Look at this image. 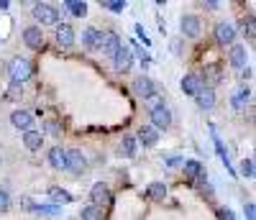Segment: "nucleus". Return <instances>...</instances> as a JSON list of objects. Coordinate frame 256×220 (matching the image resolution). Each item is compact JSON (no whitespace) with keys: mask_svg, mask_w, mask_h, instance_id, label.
Instances as JSON below:
<instances>
[{"mask_svg":"<svg viewBox=\"0 0 256 220\" xmlns=\"http://www.w3.org/2000/svg\"><path fill=\"white\" fill-rule=\"evenodd\" d=\"M251 74H254L251 67H244V70H241V80H251Z\"/></svg>","mask_w":256,"mask_h":220,"instance_id":"40","label":"nucleus"},{"mask_svg":"<svg viewBox=\"0 0 256 220\" xmlns=\"http://www.w3.org/2000/svg\"><path fill=\"white\" fill-rule=\"evenodd\" d=\"M49 194H52V200H54V202H64V205L74 200V197H72L67 190H62V187H52V190H49Z\"/></svg>","mask_w":256,"mask_h":220,"instance_id":"28","label":"nucleus"},{"mask_svg":"<svg viewBox=\"0 0 256 220\" xmlns=\"http://www.w3.org/2000/svg\"><path fill=\"white\" fill-rule=\"evenodd\" d=\"M64 8H67L72 16H77V18L88 16V3H84V0H64Z\"/></svg>","mask_w":256,"mask_h":220,"instance_id":"22","label":"nucleus"},{"mask_svg":"<svg viewBox=\"0 0 256 220\" xmlns=\"http://www.w3.org/2000/svg\"><path fill=\"white\" fill-rule=\"evenodd\" d=\"M136 138L134 136H123V141H120V156H126V159H131V156H136Z\"/></svg>","mask_w":256,"mask_h":220,"instance_id":"23","label":"nucleus"},{"mask_svg":"<svg viewBox=\"0 0 256 220\" xmlns=\"http://www.w3.org/2000/svg\"><path fill=\"white\" fill-rule=\"evenodd\" d=\"M220 220H236V218H233V212H230L228 208H223V210H220Z\"/></svg>","mask_w":256,"mask_h":220,"instance_id":"38","label":"nucleus"},{"mask_svg":"<svg viewBox=\"0 0 256 220\" xmlns=\"http://www.w3.org/2000/svg\"><path fill=\"white\" fill-rule=\"evenodd\" d=\"M54 36H56V44H59L62 49H72L74 46V28L70 24H59Z\"/></svg>","mask_w":256,"mask_h":220,"instance_id":"9","label":"nucleus"},{"mask_svg":"<svg viewBox=\"0 0 256 220\" xmlns=\"http://www.w3.org/2000/svg\"><path fill=\"white\" fill-rule=\"evenodd\" d=\"M202 80L198 77V74H184L182 77V90H184V95H190V98H195L200 90H202Z\"/></svg>","mask_w":256,"mask_h":220,"instance_id":"14","label":"nucleus"},{"mask_svg":"<svg viewBox=\"0 0 256 220\" xmlns=\"http://www.w3.org/2000/svg\"><path fill=\"white\" fill-rule=\"evenodd\" d=\"M241 174H244V177H248V180L254 177V162L251 159H244L241 162Z\"/></svg>","mask_w":256,"mask_h":220,"instance_id":"32","label":"nucleus"},{"mask_svg":"<svg viewBox=\"0 0 256 220\" xmlns=\"http://www.w3.org/2000/svg\"><path fill=\"white\" fill-rule=\"evenodd\" d=\"M244 34L248 36V41H254V18L244 20Z\"/></svg>","mask_w":256,"mask_h":220,"instance_id":"35","label":"nucleus"},{"mask_svg":"<svg viewBox=\"0 0 256 220\" xmlns=\"http://www.w3.org/2000/svg\"><path fill=\"white\" fill-rule=\"evenodd\" d=\"M82 44H84V49H90V52H100V44H102V31L90 26V28H84L82 31Z\"/></svg>","mask_w":256,"mask_h":220,"instance_id":"7","label":"nucleus"},{"mask_svg":"<svg viewBox=\"0 0 256 220\" xmlns=\"http://www.w3.org/2000/svg\"><path fill=\"white\" fill-rule=\"evenodd\" d=\"M82 220H102V208H95V205H84L82 212H80Z\"/></svg>","mask_w":256,"mask_h":220,"instance_id":"27","label":"nucleus"},{"mask_svg":"<svg viewBox=\"0 0 256 220\" xmlns=\"http://www.w3.org/2000/svg\"><path fill=\"white\" fill-rule=\"evenodd\" d=\"M134 138H136V144H141L144 148H152V146L159 144V130L152 128V126H141V128H138V134H136Z\"/></svg>","mask_w":256,"mask_h":220,"instance_id":"5","label":"nucleus"},{"mask_svg":"<svg viewBox=\"0 0 256 220\" xmlns=\"http://www.w3.org/2000/svg\"><path fill=\"white\" fill-rule=\"evenodd\" d=\"M10 123H13V128H18V130H31V126H34V116L28 113V110H13L10 113Z\"/></svg>","mask_w":256,"mask_h":220,"instance_id":"12","label":"nucleus"},{"mask_svg":"<svg viewBox=\"0 0 256 220\" xmlns=\"http://www.w3.org/2000/svg\"><path fill=\"white\" fill-rule=\"evenodd\" d=\"M200 28H202V24H200L198 16H192V13L182 16V34H184V36L198 38V36H200Z\"/></svg>","mask_w":256,"mask_h":220,"instance_id":"13","label":"nucleus"},{"mask_svg":"<svg viewBox=\"0 0 256 220\" xmlns=\"http://www.w3.org/2000/svg\"><path fill=\"white\" fill-rule=\"evenodd\" d=\"M41 144H44V136H41L38 130H26V134H24V146L28 151H38Z\"/></svg>","mask_w":256,"mask_h":220,"instance_id":"21","label":"nucleus"},{"mask_svg":"<svg viewBox=\"0 0 256 220\" xmlns=\"http://www.w3.org/2000/svg\"><path fill=\"white\" fill-rule=\"evenodd\" d=\"M205 77H208V82H210V84H218V82L223 80V74H220V70H218V67H208V70H205ZM210 84H208V87H210Z\"/></svg>","mask_w":256,"mask_h":220,"instance_id":"30","label":"nucleus"},{"mask_svg":"<svg viewBox=\"0 0 256 220\" xmlns=\"http://www.w3.org/2000/svg\"><path fill=\"white\" fill-rule=\"evenodd\" d=\"M8 205H10V194H8L6 190H0V212H6Z\"/></svg>","mask_w":256,"mask_h":220,"instance_id":"34","label":"nucleus"},{"mask_svg":"<svg viewBox=\"0 0 256 220\" xmlns=\"http://www.w3.org/2000/svg\"><path fill=\"white\" fill-rule=\"evenodd\" d=\"M31 72H34V70H31V62H28V59H20V56L10 62V70H8V74H10V80H13L16 84H24V82L31 77Z\"/></svg>","mask_w":256,"mask_h":220,"instance_id":"3","label":"nucleus"},{"mask_svg":"<svg viewBox=\"0 0 256 220\" xmlns=\"http://www.w3.org/2000/svg\"><path fill=\"white\" fill-rule=\"evenodd\" d=\"M246 59H248L246 46H233V49H230V64H233L236 70H244V67H246Z\"/></svg>","mask_w":256,"mask_h":220,"instance_id":"20","label":"nucleus"},{"mask_svg":"<svg viewBox=\"0 0 256 220\" xmlns=\"http://www.w3.org/2000/svg\"><path fill=\"white\" fill-rule=\"evenodd\" d=\"M84 166H88V159H84V154L80 148H67V169L80 174L84 172Z\"/></svg>","mask_w":256,"mask_h":220,"instance_id":"11","label":"nucleus"},{"mask_svg":"<svg viewBox=\"0 0 256 220\" xmlns=\"http://www.w3.org/2000/svg\"><path fill=\"white\" fill-rule=\"evenodd\" d=\"M102 8H108L110 13H123L126 10V0H100Z\"/></svg>","mask_w":256,"mask_h":220,"instance_id":"29","label":"nucleus"},{"mask_svg":"<svg viewBox=\"0 0 256 220\" xmlns=\"http://www.w3.org/2000/svg\"><path fill=\"white\" fill-rule=\"evenodd\" d=\"M136 34H138V38L146 44V46H148V44H152V41H148V36H146V31H144V26H136Z\"/></svg>","mask_w":256,"mask_h":220,"instance_id":"36","label":"nucleus"},{"mask_svg":"<svg viewBox=\"0 0 256 220\" xmlns=\"http://www.w3.org/2000/svg\"><path fill=\"white\" fill-rule=\"evenodd\" d=\"M49 164L54 166V169H67V151L64 148H59V146H54L52 151H49Z\"/></svg>","mask_w":256,"mask_h":220,"instance_id":"19","label":"nucleus"},{"mask_svg":"<svg viewBox=\"0 0 256 220\" xmlns=\"http://www.w3.org/2000/svg\"><path fill=\"white\" fill-rule=\"evenodd\" d=\"M134 92H136L138 98L148 100V98L156 95V84L148 80V77H136V80H134Z\"/></svg>","mask_w":256,"mask_h":220,"instance_id":"10","label":"nucleus"},{"mask_svg":"<svg viewBox=\"0 0 256 220\" xmlns=\"http://www.w3.org/2000/svg\"><path fill=\"white\" fill-rule=\"evenodd\" d=\"M8 6H10L8 0H0V10H8Z\"/></svg>","mask_w":256,"mask_h":220,"instance_id":"42","label":"nucleus"},{"mask_svg":"<svg viewBox=\"0 0 256 220\" xmlns=\"http://www.w3.org/2000/svg\"><path fill=\"white\" fill-rule=\"evenodd\" d=\"M233 38H236V28H233L230 24H218L216 26V41L220 44V46L233 44Z\"/></svg>","mask_w":256,"mask_h":220,"instance_id":"15","label":"nucleus"},{"mask_svg":"<svg viewBox=\"0 0 256 220\" xmlns=\"http://www.w3.org/2000/svg\"><path fill=\"white\" fill-rule=\"evenodd\" d=\"M118 49H120V38H118V34H113V31L102 34V44H100V52H102V54H108V56H113V54H116Z\"/></svg>","mask_w":256,"mask_h":220,"instance_id":"16","label":"nucleus"},{"mask_svg":"<svg viewBox=\"0 0 256 220\" xmlns=\"http://www.w3.org/2000/svg\"><path fill=\"white\" fill-rule=\"evenodd\" d=\"M195 102H198V108L200 110H210L212 105H216V92H212V87H202V90L195 95Z\"/></svg>","mask_w":256,"mask_h":220,"instance_id":"17","label":"nucleus"},{"mask_svg":"<svg viewBox=\"0 0 256 220\" xmlns=\"http://www.w3.org/2000/svg\"><path fill=\"white\" fill-rule=\"evenodd\" d=\"M46 128H49V134H54V136H56V134H59V126H56V123H49V126H46Z\"/></svg>","mask_w":256,"mask_h":220,"instance_id":"41","label":"nucleus"},{"mask_svg":"<svg viewBox=\"0 0 256 220\" xmlns=\"http://www.w3.org/2000/svg\"><path fill=\"white\" fill-rule=\"evenodd\" d=\"M148 116H152V128H156V130H166L172 126V113H169V108L164 102H156L148 110Z\"/></svg>","mask_w":256,"mask_h":220,"instance_id":"2","label":"nucleus"},{"mask_svg":"<svg viewBox=\"0 0 256 220\" xmlns=\"http://www.w3.org/2000/svg\"><path fill=\"white\" fill-rule=\"evenodd\" d=\"M205 8H210V10H218V8H220V3H218V0H208Z\"/></svg>","mask_w":256,"mask_h":220,"instance_id":"39","label":"nucleus"},{"mask_svg":"<svg viewBox=\"0 0 256 220\" xmlns=\"http://www.w3.org/2000/svg\"><path fill=\"white\" fill-rule=\"evenodd\" d=\"M210 130H212V144H216V148H218V156L226 162V169H228L230 174H236V172H233V166H230V162H228V151H226V146H223V144H220V138H218V130L212 128V126H210Z\"/></svg>","mask_w":256,"mask_h":220,"instance_id":"24","label":"nucleus"},{"mask_svg":"<svg viewBox=\"0 0 256 220\" xmlns=\"http://www.w3.org/2000/svg\"><path fill=\"white\" fill-rule=\"evenodd\" d=\"M184 174H187L190 180H200V177H205V172H202V164H200V162H195V159L184 162Z\"/></svg>","mask_w":256,"mask_h":220,"instance_id":"25","label":"nucleus"},{"mask_svg":"<svg viewBox=\"0 0 256 220\" xmlns=\"http://www.w3.org/2000/svg\"><path fill=\"white\" fill-rule=\"evenodd\" d=\"M146 197H152V200H164L166 197V184L164 182H152L146 187Z\"/></svg>","mask_w":256,"mask_h":220,"instance_id":"26","label":"nucleus"},{"mask_svg":"<svg viewBox=\"0 0 256 220\" xmlns=\"http://www.w3.org/2000/svg\"><path fill=\"white\" fill-rule=\"evenodd\" d=\"M90 205H95V208H102V205H108L110 202V190H108V184H102V182H95L92 184V190H90Z\"/></svg>","mask_w":256,"mask_h":220,"instance_id":"6","label":"nucleus"},{"mask_svg":"<svg viewBox=\"0 0 256 220\" xmlns=\"http://www.w3.org/2000/svg\"><path fill=\"white\" fill-rule=\"evenodd\" d=\"M24 44L28 49H41V46H44V31H41V26L24 28Z\"/></svg>","mask_w":256,"mask_h":220,"instance_id":"8","label":"nucleus"},{"mask_svg":"<svg viewBox=\"0 0 256 220\" xmlns=\"http://www.w3.org/2000/svg\"><path fill=\"white\" fill-rule=\"evenodd\" d=\"M254 210H256L254 202H246V210H244V212H246V220H254Z\"/></svg>","mask_w":256,"mask_h":220,"instance_id":"37","label":"nucleus"},{"mask_svg":"<svg viewBox=\"0 0 256 220\" xmlns=\"http://www.w3.org/2000/svg\"><path fill=\"white\" fill-rule=\"evenodd\" d=\"M24 95V84H16V82H10V87H8V98H20Z\"/></svg>","mask_w":256,"mask_h":220,"instance_id":"33","label":"nucleus"},{"mask_svg":"<svg viewBox=\"0 0 256 220\" xmlns=\"http://www.w3.org/2000/svg\"><path fill=\"white\" fill-rule=\"evenodd\" d=\"M131 64H134V52H131V46H123V44H120V49L113 54V67H116V72H128V70H131Z\"/></svg>","mask_w":256,"mask_h":220,"instance_id":"4","label":"nucleus"},{"mask_svg":"<svg viewBox=\"0 0 256 220\" xmlns=\"http://www.w3.org/2000/svg\"><path fill=\"white\" fill-rule=\"evenodd\" d=\"M248 98H251V87H244V84H241L238 90L230 95V105L236 108V110H244L246 102H248Z\"/></svg>","mask_w":256,"mask_h":220,"instance_id":"18","label":"nucleus"},{"mask_svg":"<svg viewBox=\"0 0 256 220\" xmlns=\"http://www.w3.org/2000/svg\"><path fill=\"white\" fill-rule=\"evenodd\" d=\"M31 212H38V215H56L59 208H56V205H34Z\"/></svg>","mask_w":256,"mask_h":220,"instance_id":"31","label":"nucleus"},{"mask_svg":"<svg viewBox=\"0 0 256 220\" xmlns=\"http://www.w3.org/2000/svg\"><path fill=\"white\" fill-rule=\"evenodd\" d=\"M31 13H34V18L38 20L41 26H52V24L59 20V8L52 6V3H36Z\"/></svg>","mask_w":256,"mask_h":220,"instance_id":"1","label":"nucleus"}]
</instances>
